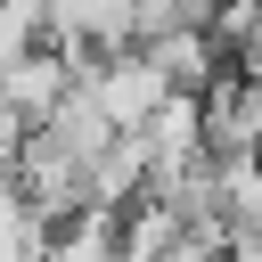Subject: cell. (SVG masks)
Listing matches in <instances>:
<instances>
[{
    "mask_svg": "<svg viewBox=\"0 0 262 262\" xmlns=\"http://www.w3.org/2000/svg\"><path fill=\"white\" fill-rule=\"evenodd\" d=\"M82 66H90V57H74V49L41 41L33 57H16V66L0 74V106H8L25 131H41V123H49V115H57V106L82 90Z\"/></svg>",
    "mask_w": 262,
    "mask_h": 262,
    "instance_id": "cell-3",
    "label": "cell"
},
{
    "mask_svg": "<svg viewBox=\"0 0 262 262\" xmlns=\"http://www.w3.org/2000/svg\"><path fill=\"white\" fill-rule=\"evenodd\" d=\"M205 156H213V172L262 164V82H254L246 66H229V74L205 90Z\"/></svg>",
    "mask_w": 262,
    "mask_h": 262,
    "instance_id": "cell-2",
    "label": "cell"
},
{
    "mask_svg": "<svg viewBox=\"0 0 262 262\" xmlns=\"http://www.w3.org/2000/svg\"><path fill=\"white\" fill-rule=\"evenodd\" d=\"M82 90L98 98V115H106L123 139H131V131H147V123H156V115L180 98V90L156 74V57H147V49H115V57H90V66H82Z\"/></svg>",
    "mask_w": 262,
    "mask_h": 262,
    "instance_id": "cell-1",
    "label": "cell"
}]
</instances>
